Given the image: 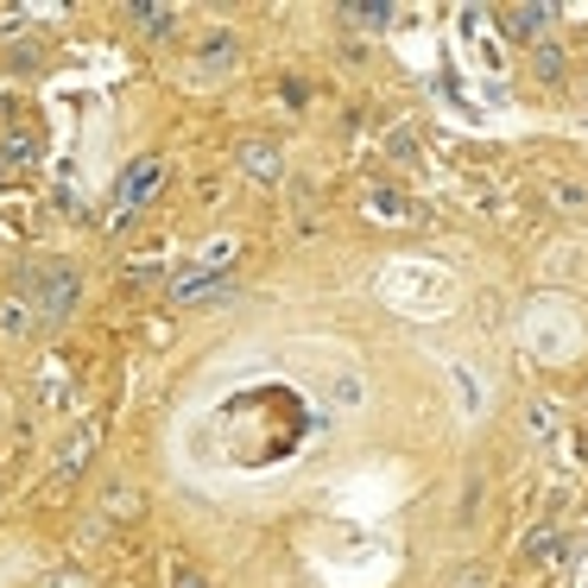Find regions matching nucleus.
Returning a JSON list of instances; mask_svg holds the SVG:
<instances>
[{
    "label": "nucleus",
    "mask_w": 588,
    "mask_h": 588,
    "mask_svg": "<svg viewBox=\"0 0 588 588\" xmlns=\"http://www.w3.org/2000/svg\"><path fill=\"white\" fill-rule=\"evenodd\" d=\"M234 234H221V241H209V254H196L171 279V304H203V297H216V292H228L234 285Z\"/></svg>",
    "instance_id": "1"
},
{
    "label": "nucleus",
    "mask_w": 588,
    "mask_h": 588,
    "mask_svg": "<svg viewBox=\"0 0 588 588\" xmlns=\"http://www.w3.org/2000/svg\"><path fill=\"white\" fill-rule=\"evenodd\" d=\"M158 190H165V165H158V158H133V165L114 178V203H108V228H114V234L140 216Z\"/></svg>",
    "instance_id": "2"
},
{
    "label": "nucleus",
    "mask_w": 588,
    "mask_h": 588,
    "mask_svg": "<svg viewBox=\"0 0 588 588\" xmlns=\"http://www.w3.org/2000/svg\"><path fill=\"white\" fill-rule=\"evenodd\" d=\"M76 297H82V272H76L71 259H51V266H38V272H33L38 323H64V317L76 310Z\"/></svg>",
    "instance_id": "3"
},
{
    "label": "nucleus",
    "mask_w": 588,
    "mask_h": 588,
    "mask_svg": "<svg viewBox=\"0 0 588 588\" xmlns=\"http://www.w3.org/2000/svg\"><path fill=\"white\" fill-rule=\"evenodd\" d=\"M241 57H247V51H241V38H234V33H203V38H196V51H190V71L216 82V76L241 71Z\"/></svg>",
    "instance_id": "4"
},
{
    "label": "nucleus",
    "mask_w": 588,
    "mask_h": 588,
    "mask_svg": "<svg viewBox=\"0 0 588 588\" xmlns=\"http://www.w3.org/2000/svg\"><path fill=\"white\" fill-rule=\"evenodd\" d=\"M241 171H247L254 184H279V178H285V152L272 146V140H247V146H241Z\"/></svg>",
    "instance_id": "5"
},
{
    "label": "nucleus",
    "mask_w": 588,
    "mask_h": 588,
    "mask_svg": "<svg viewBox=\"0 0 588 588\" xmlns=\"http://www.w3.org/2000/svg\"><path fill=\"white\" fill-rule=\"evenodd\" d=\"M361 209H368L380 228H405V221L418 216V209H411V196H399V190H386V184H373L368 196H361Z\"/></svg>",
    "instance_id": "6"
},
{
    "label": "nucleus",
    "mask_w": 588,
    "mask_h": 588,
    "mask_svg": "<svg viewBox=\"0 0 588 588\" xmlns=\"http://www.w3.org/2000/svg\"><path fill=\"white\" fill-rule=\"evenodd\" d=\"M33 323H38L33 297H0V335H7V342H20V335H33Z\"/></svg>",
    "instance_id": "7"
},
{
    "label": "nucleus",
    "mask_w": 588,
    "mask_h": 588,
    "mask_svg": "<svg viewBox=\"0 0 588 588\" xmlns=\"http://www.w3.org/2000/svg\"><path fill=\"white\" fill-rule=\"evenodd\" d=\"M551 20H557L551 7H507V13H500V26H507L513 38H538Z\"/></svg>",
    "instance_id": "8"
},
{
    "label": "nucleus",
    "mask_w": 588,
    "mask_h": 588,
    "mask_svg": "<svg viewBox=\"0 0 588 588\" xmlns=\"http://www.w3.org/2000/svg\"><path fill=\"white\" fill-rule=\"evenodd\" d=\"M551 203L570 221H588V184L583 178H551Z\"/></svg>",
    "instance_id": "9"
},
{
    "label": "nucleus",
    "mask_w": 588,
    "mask_h": 588,
    "mask_svg": "<svg viewBox=\"0 0 588 588\" xmlns=\"http://www.w3.org/2000/svg\"><path fill=\"white\" fill-rule=\"evenodd\" d=\"M89 443H95V424H76V437L57 449V481H71L82 469V456H89Z\"/></svg>",
    "instance_id": "10"
},
{
    "label": "nucleus",
    "mask_w": 588,
    "mask_h": 588,
    "mask_svg": "<svg viewBox=\"0 0 588 588\" xmlns=\"http://www.w3.org/2000/svg\"><path fill=\"white\" fill-rule=\"evenodd\" d=\"M133 20H140V33L165 38L171 26H178V7H133Z\"/></svg>",
    "instance_id": "11"
},
{
    "label": "nucleus",
    "mask_w": 588,
    "mask_h": 588,
    "mask_svg": "<svg viewBox=\"0 0 588 588\" xmlns=\"http://www.w3.org/2000/svg\"><path fill=\"white\" fill-rule=\"evenodd\" d=\"M557 545H563V538H557V525H538V532L525 538V563H545V557H557Z\"/></svg>",
    "instance_id": "12"
},
{
    "label": "nucleus",
    "mask_w": 588,
    "mask_h": 588,
    "mask_svg": "<svg viewBox=\"0 0 588 588\" xmlns=\"http://www.w3.org/2000/svg\"><path fill=\"white\" fill-rule=\"evenodd\" d=\"M342 20H348V26H368V33H380V26H393V7H342Z\"/></svg>",
    "instance_id": "13"
},
{
    "label": "nucleus",
    "mask_w": 588,
    "mask_h": 588,
    "mask_svg": "<svg viewBox=\"0 0 588 588\" xmlns=\"http://www.w3.org/2000/svg\"><path fill=\"white\" fill-rule=\"evenodd\" d=\"M538 76H545V82L563 76V51H557V44H538Z\"/></svg>",
    "instance_id": "14"
},
{
    "label": "nucleus",
    "mask_w": 588,
    "mask_h": 588,
    "mask_svg": "<svg viewBox=\"0 0 588 588\" xmlns=\"http://www.w3.org/2000/svg\"><path fill=\"white\" fill-rule=\"evenodd\" d=\"M0 158H13V165H33L38 146H33V140H7V146H0Z\"/></svg>",
    "instance_id": "15"
},
{
    "label": "nucleus",
    "mask_w": 588,
    "mask_h": 588,
    "mask_svg": "<svg viewBox=\"0 0 588 588\" xmlns=\"http://www.w3.org/2000/svg\"><path fill=\"white\" fill-rule=\"evenodd\" d=\"M456 588H487V576H481V570H462V576H456Z\"/></svg>",
    "instance_id": "16"
},
{
    "label": "nucleus",
    "mask_w": 588,
    "mask_h": 588,
    "mask_svg": "<svg viewBox=\"0 0 588 588\" xmlns=\"http://www.w3.org/2000/svg\"><path fill=\"white\" fill-rule=\"evenodd\" d=\"M178 588H203V583H196V576L184 570V563H178Z\"/></svg>",
    "instance_id": "17"
}]
</instances>
